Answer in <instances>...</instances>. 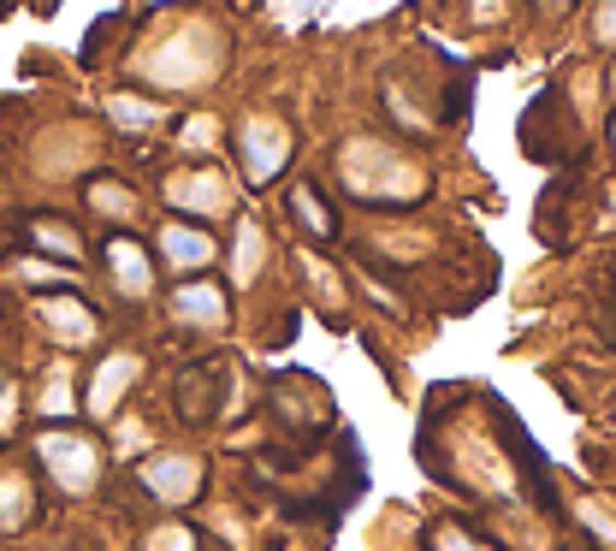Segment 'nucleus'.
Listing matches in <instances>:
<instances>
[{
    "mask_svg": "<svg viewBox=\"0 0 616 551\" xmlns=\"http://www.w3.org/2000/svg\"><path fill=\"white\" fill-rule=\"evenodd\" d=\"M42 462L54 469V481L66 492H90L95 486V451L83 439H71V433H48L42 439Z\"/></svg>",
    "mask_w": 616,
    "mask_h": 551,
    "instance_id": "f257e3e1",
    "label": "nucleus"
},
{
    "mask_svg": "<svg viewBox=\"0 0 616 551\" xmlns=\"http://www.w3.org/2000/svg\"><path fill=\"white\" fill-rule=\"evenodd\" d=\"M243 149H249V179L267 184L273 172L285 167L290 137H285V125H273V119H249V125H243Z\"/></svg>",
    "mask_w": 616,
    "mask_h": 551,
    "instance_id": "f03ea898",
    "label": "nucleus"
},
{
    "mask_svg": "<svg viewBox=\"0 0 616 551\" xmlns=\"http://www.w3.org/2000/svg\"><path fill=\"white\" fill-rule=\"evenodd\" d=\"M196 481H202V462L196 457H160V462L142 469V486H149L160 504H184L190 492H196Z\"/></svg>",
    "mask_w": 616,
    "mask_h": 551,
    "instance_id": "7ed1b4c3",
    "label": "nucleus"
},
{
    "mask_svg": "<svg viewBox=\"0 0 616 551\" xmlns=\"http://www.w3.org/2000/svg\"><path fill=\"white\" fill-rule=\"evenodd\" d=\"M125 380H137V356H113L107 368L95 374L90 410H95V415H113V410H119V386H125Z\"/></svg>",
    "mask_w": 616,
    "mask_h": 551,
    "instance_id": "20e7f679",
    "label": "nucleus"
},
{
    "mask_svg": "<svg viewBox=\"0 0 616 551\" xmlns=\"http://www.w3.org/2000/svg\"><path fill=\"white\" fill-rule=\"evenodd\" d=\"M160 250H167L172 267H208V261H214V243L202 238V231H184V226L160 231Z\"/></svg>",
    "mask_w": 616,
    "mask_h": 551,
    "instance_id": "39448f33",
    "label": "nucleus"
},
{
    "mask_svg": "<svg viewBox=\"0 0 616 551\" xmlns=\"http://www.w3.org/2000/svg\"><path fill=\"white\" fill-rule=\"evenodd\" d=\"M113 273H119L125 291H149V261H142V250H130V243H113Z\"/></svg>",
    "mask_w": 616,
    "mask_h": 551,
    "instance_id": "423d86ee",
    "label": "nucleus"
},
{
    "mask_svg": "<svg viewBox=\"0 0 616 551\" xmlns=\"http://www.w3.org/2000/svg\"><path fill=\"white\" fill-rule=\"evenodd\" d=\"M219 291L214 285H196V291H179V321H202V326H214L219 321Z\"/></svg>",
    "mask_w": 616,
    "mask_h": 551,
    "instance_id": "0eeeda50",
    "label": "nucleus"
},
{
    "mask_svg": "<svg viewBox=\"0 0 616 551\" xmlns=\"http://www.w3.org/2000/svg\"><path fill=\"white\" fill-rule=\"evenodd\" d=\"M172 202H179V208H184V202H202L196 214H219V208H226V191H219L214 179H179V184H172Z\"/></svg>",
    "mask_w": 616,
    "mask_h": 551,
    "instance_id": "6e6552de",
    "label": "nucleus"
},
{
    "mask_svg": "<svg viewBox=\"0 0 616 551\" xmlns=\"http://www.w3.org/2000/svg\"><path fill=\"white\" fill-rule=\"evenodd\" d=\"M113 119L119 125H155V107H142V101H113Z\"/></svg>",
    "mask_w": 616,
    "mask_h": 551,
    "instance_id": "1a4fd4ad",
    "label": "nucleus"
},
{
    "mask_svg": "<svg viewBox=\"0 0 616 551\" xmlns=\"http://www.w3.org/2000/svg\"><path fill=\"white\" fill-rule=\"evenodd\" d=\"M90 196H95V202H107V208H101V214H119V220H125V214H130V208H137V202H130L125 191H101V184H95V191H90Z\"/></svg>",
    "mask_w": 616,
    "mask_h": 551,
    "instance_id": "9d476101",
    "label": "nucleus"
},
{
    "mask_svg": "<svg viewBox=\"0 0 616 551\" xmlns=\"http://www.w3.org/2000/svg\"><path fill=\"white\" fill-rule=\"evenodd\" d=\"M297 208H303V220L315 226V231H332V214H320V208H315V196H308V191L297 196Z\"/></svg>",
    "mask_w": 616,
    "mask_h": 551,
    "instance_id": "9b49d317",
    "label": "nucleus"
}]
</instances>
